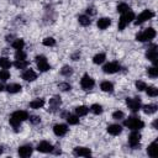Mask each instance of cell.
Returning a JSON list of instances; mask_svg holds the SVG:
<instances>
[{
	"mask_svg": "<svg viewBox=\"0 0 158 158\" xmlns=\"http://www.w3.org/2000/svg\"><path fill=\"white\" fill-rule=\"evenodd\" d=\"M27 118H28V112L27 111H25V110H17V111L12 112V115L10 116L9 122L17 131L19 127H20V125H21V122H23Z\"/></svg>",
	"mask_w": 158,
	"mask_h": 158,
	"instance_id": "6da1fadb",
	"label": "cell"
},
{
	"mask_svg": "<svg viewBox=\"0 0 158 158\" xmlns=\"http://www.w3.org/2000/svg\"><path fill=\"white\" fill-rule=\"evenodd\" d=\"M125 126L132 131H138L144 127V122L137 116H131L127 120H125Z\"/></svg>",
	"mask_w": 158,
	"mask_h": 158,
	"instance_id": "7a4b0ae2",
	"label": "cell"
},
{
	"mask_svg": "<svg viewBox=\"0 0 158 158\" xmlns=\"http://www.w3.org/2000/svg\"><path fill=\"white\" fill-rule=\"evenodd\" d=\"M156 37V30L153 27H148L146 30H143L142 32H139L137 36H136V41L138 42H147V41H151Z\"/></svg>",
	"mask_w": 158,
	"mask_h": 158,
	"instance_id": "3957f363",
	"label": "cell"
},
{
	"mask_svg": "<svg viewBox=\"0 0 158 158\" xmlns=\"http://www.w3.org/2000/svg\"><path fill=\"white\" fill-rule=\"evenodd\" d=\"M135 20V14H133V11H127V12H125V14H121V17H120V20H118V30L120 31H122V30H125V27L128 25V23H131L132 21Z\"/></svg>",
	"mask_w": 158,
	"mask_h": 158,
	"instance_id": "277c9868",
	"label": "cell"
},
{
	"mask_svg": "<svg viewBox=\"0 0 158 158\" xmlns=\"http://www.w3.org/2000/svg\"><path fill=\"white\" fill-rule=\"evenodd\" d=\"M153 16H154V12L152 10H148V9L147 10H143L137 17H135V25H142L143 22L151 20Z\"/></svg>",
	"mask_w": 158,
	"mask_h": 158,
	"instance_id": "5b68a950",
	"label": "cell"
},
{
	"mask_svg": "<svg viewBox=\"0 0 158 158\" xmlns=\"http://www.w3.org/2000/svg\"><path fill=\"white\" fill-rule=\"evenodd\" d=\"M35 59H36V64H37V68L40 69V72H47L51 69L49 63L44 56H37Z\"/></svg>",
	"mask_w": 158,
	"mask_h": 158,
	"instance_id": "8992f818",
	"label": "cell"
},
{
	"mask_svg": "<svg viewBox=\"0 0 158 158\" xmlns=\"http://www.w3.org/2000/svg\"><path fill=\"white\" fill-rule=\"evenodd\" d=\"M126 104L128 106V109L132 112H137L141 109V99L139 98H127L126 99Z\"/></svg>",
	"mask_w": 158,
	"mask_h": 158,
	"instance_id": "52a82bcc",
	"label": "cell"
},
{
	"mask_svg": "<svg viewBox=\"0 0 158 158\" xmlns=\"http://www.w3.org/2000/svg\"><path fill=\"white\" fill-rule=\"evenodd\" d=\"M94 85H95V81H94V79H93L90 75L84 74V75L81 77V79H80V86H81L84 90H90V89L94 88Z\"/></svg>",
	"mask_w": 158,
	"mask_h": 158,
	"instance_id": "ba28073f",
	"label": "cell"
},
{
	"mask_svg": "<svg viewBox=\"0 0 158 158\" xmlns=\"http://www.w3.org/2000/svg\"><path fill=\"white\" fill-rule=\"evenodd\" d=\"M141 142V133L138 131H132L131 135L128 136V144L132 148H137Z\"/></svg>",
	"mask_w": 158,
	"mask_h": 158,
	"instance_id": "9c48e42d",
	"label": "cell"
},
{
	"mask_svg": "<svg viewBox=\"0 0 158 158\" xmlns=\"http://www.w3.org/2000/svg\"><path fill=\"white\" fill-rule=\"evenodd\" d=\"M158 47L156 46V44H152L148 49H147V52H146V57H147V59L148 60H151L152 63H157V58H158V49H157Z\"/></svg>",
	"mask_w": 158,
	"mask_h": 158,
	"instance_id": "30bf717a",
	"label": "cell"
},
{
	"mask_svg": "<svg viewBox=\"0 0 158 158\" xmlns=\"http://www.w3.org/2000/svg\"><path fill=\"white\" fill-rule=\"evenodd\" d=\"M120 64L117 63V62H109V63H106L104 67H102V70H104V73H106V74H114V73H116V72H118L120 70Z\"/></svg>",
	"mask_w": 158,
	"mask_h": 158,
	"instance_id": "8fae6325",
	"label": "cell"
},
{
	"mask_svg": "<svg viewBox=\"0 0 158 158\" xmlns=\"http://www.w3.org/2000/svg\"><path fill=\"white\" fill-rule=\"evenodd\" d=\"M32 152H33V148H32L31 144H23V146L19 147V151H17L19 156L22 157V158H27V157H30V156L32 154Z\"/></svg>",
	"mask_w": 158,
	"mask_h": 158,
	"instance_id": "7c38bea8",
	"label": "cell"
},
{
	"mask_svg": "<svg viewBox=\"0 0 158 158\" xmlns=\"http://www.w3.org/2000/svg\"><path fill=\"white\" fill-rule=\"evenodd\" d=\"M53 132H54L56 136L62 137L68 132V126L64 125V123H57V125L53 126Z\"/></svg>",
	"mask_w": 158,
	"mask_h": 158,
	"instance_id": "4fadbf2b",
	"label": "cell"
},
{
	"mask_svg": "<svg viewBox=\"0 0 158 158\" xmlns=\"http://www.w3.org/2000/svg\"><path fill=\"white\" fill-rule=\"evenodd\" d=\"M52 149H53V146H52L49 142H47V141H42V142H40V143L37 144V151H38V152L49 153V152H52Z\"/></svg>",
	"mask_w": 158,
	"mask_h": 158,
	"instance_id": "5bb4252c",
	"label": "cell"
},
{
	"mask_svg": "<svg viewBox=\"0 0 158 158\" xmlns=\"http://www.w3.org/2000/svg\"><path fill=\"white\" fill-rule=\"evenodd\" d=\"M22 79L26 80V81H33L37 79V73L33 70V69H26L23 73H22Z\"/></svg>",
	"mask_w": 158,
	"mask_h": 158,
	"instance_id": "9a60e30c",
	"label": "cell"
},
{
	"mask_svg": "<svg viewBox=\"0 0 158 158\" xmlns=\"http://www.w3.org/2000/svg\"><path fill=\"white\" fill-rule=\"evenodd\" d=\"M60 104H62L60 98H59V96H53L52 99H49V109H48V110H51V111L53 112V111H56L57 109H59Z\"/></svg>",
	"mask_w": 158,
	"mask_h": 158,
	"instance_id": "2e32d148",
	"label": "cell"
},
{
	"mask_svg": "<svg viewBox=\"0 0 158 158\" xmlns=\"http://www.w3.org/2000/svg\"><path fill=\"white\" fill-rule=\"evenodd\" d=\"M106 130H107V132H109L110 135H112V136H118V135L122 132V127H121L120 125H117V123L109 125Z\"/></svg>",
	"mask_w": 158,
	"mask_h": 158,
	"instance_id": "e0dca14e",
	"label": "cell"
},
{
	"mask_svg": "<svg viewBox=\"0 0 158 158\" xmlns=\"http://www.w3.org/2000/svg\"><path fill=\"white\" fill-rule=\"evenodd\" d=\"M74 154L79 157H89L91 154V151L86 147H75L74 148Z\"/></svg>",
	"mask_w": 158,
	"mask_h": 158,
	"instance_id": "ac0fdd59",
	"label": "cell"
},
{
	"mask_svg": "<svg viewBox=\"0 0 158 158\" xmlns=\"http://www.w3.org/2000/svg\"><path fill=\"white\" fill-rule=\"evenodd\" d=\"M43 106H44V99H42V98H37V99H35V100H32L30 102V107L35 109V110L42 109Z\"/></svg>",
	"mask_w": 158,
	"mask_h": 158,
	"instance_id": "d6986e66",
	"label": "cell"
},
{
	"mask_svg": "<svg viewBox=\"0 0 158 158\" xmlns=\"http://www.w3.org/2000/svg\"><path fill=\"white\" fill-rule=\"evenodd\" d=\"M110 25H111V19L109 17H101L98 20V27L100 30H106Z\"/></svg>",
	"mask_w": 158,
	"mask_h": 158,
	"instance_id": "ffe728a7",
	"label": "cell"
},
{
	"mask_svg": "<svg viewBox=\"0 0 158 158\" xmlns=\"http://www.w3.org/2000/svg\"><path fill=\"white\" fill-rule=\"evenodd\" d=\"M6 90L10 94H16V93H20L22 90V86L20 84H17V83H11V84H9L6 86Z\"/></svg>",
	"mask_w": 158,
	"mask_h": 158,
	"instance_id": "44dd1931",
	"label": "cell"
},
{
	"mask_svg": "<svg viewBox=\"0 0 158 158\" xmlns=\"http://www.w3.org/2000/svg\"><path fill=\"white\" fill-rule=\"evenodd\" d=\"M100 89L102 91H105V93H112L114 91V84L111 81H109V80H105V81H102L100 84Z\"/></svg>",
	"mask_w": 158,
	"mask_h": 158,
	"instance_id": "7402d4cb",
	"label": "cell"
},
{
	"mask_svg": "<svg viewBox=\"0 0 158 158\" xmlns=\"http://www.w3.org/2000/svg\"><path fill=\"white\" fill-rule=\"evenodd\" d=\"M147 153H148V156H149V157H157V154H158L157 141L152 142V143L148 146V148H147Z\"/></svg>",
	"mask_w": 158,
	"mask_h": 158,
	"instance_id": "603a6c76",
	"label": "cell"
},
{
	"mask_svg": "<svg viewBox=\"0 0 158 158\" xmlns=\"http://www.w3.org/2000/svg\"><path fill=\"white\" fill-rule=\"evenodd\" d=\"M78 21H79V23L81 26H89L91 23V20H90V16L89 15H79Z\"/></svg>",
	"mask_w": 158,
	"mask_h": 158,
	"instance_id": "cb8c5ba5",
	"label": "cell"
},
{
	"mask_svg": "<svg viewBox=\"0 0 158 158\" xmlns=\"http://www.w3.org/2000/svg\"><path fill=\"white\" fill-rule=\"evenodd\" d=\"M89 112V107H86V106H84V105H80V106H77L75 107V115L77 116H85L86 114Z\"/></svg>",
	"mask_w": 158,
	"mask_h": 158,
	"instance_id": "d4e9b609",
	"label": "cell"
},
{
	"mask_svg": "<svg viewBox=\"0 0 158 158\" xmlns=\"http://www.w3.org/2000/svg\"><path fill=\"white\" fill-rule=\"evenodd\" d=\"M156 111H157V105H154V104H148V105L143 106V112L147 115H152Z\"/></svg>",
	"mask_w": 158,
	"mask_h": 158,
	"instance_id": "484cf974",
	"label": "cell"
},
{
	"mask_svg": "<svg viewBox=\"0 0 158 158\" xmlns=\"http://www.w3.org/2000/svg\"><path fill=\"white\" fill-rule=\"evenodd\" d=\"M105 59H106L105 53H98V54H95V56H94L93 62H94L95 64H102V63L105 62Z\"/></svg>",
	"mask_w": 158,
	"mask_h": 158,
	"instance_id": "4316f807",
	"label": "cell"
},
{
	"mask_svg": "<svg viewBox=\"0 0 158 158\" xmlns=\"http://www.w3.org/2000/svg\"><path fill=\"white\" fill-rule=\"evenodd\" d=\"M14 65H15L17 69H25V68H27L28 62H27L26 59H16L15 63H14Z\"/></svg>",
	"mask_w": 158,
	"mask_h": 158,
	"instance_id": "83f0119b",
	"label": "cell"
},
{
	"mask_svg": "<svg viewBox=\"0 0 158 158\" xmlns=\"http://www.w3.org/2000/svg\"><path fill=\"white\" fill-rule=\"evenodd\" d=\"M65 120H67V122H68L69 125H78V123H79V116H77V115H70V114H68L67 117H65Z\"/></svg>",
	"mask_w": 158,
	"mask_h": 158,
	"instance_id": "f1b7e54d",
	"label": "cell"
},
{
	"mask_svg": "<svg viewBox=\"0 0 158 158\" xmlns=\"http://www.w3.org/2000/svg\"><path fill=\"white\" fill-rule=\"evenodd\" d=\"M11 44H12V47H14L15 49H22L23 46H25V41H23L22 38H16V40L12 41Z\"/></svg>",
	"mask_w": 158,
	"mask_h": 158,
	"instance_id": "f546056e",
	"label": "cell"
},
{
	"mask_svg": "<svg viewBox=\"0 0 158 158\" xmlns=\"http://www.w3.org/2000/svg\"><path fill=\"white\" fill-rule=\"evenodd\" d=\"M0 67L2 69H9L11 67V62L7 57H0Z\"/></svg>",
	"mask_w": 158,
	"mask_h": 158,
	"instance_id": "4dcf8cb0",
	"label": "cell"
},
{
	"mask_svg": "<svg viewBox=\"0 0 158 158\" xmlns=\"http://www.w3.org/2000/svg\"><path fill=\"white\" fill-rule=\"evenodd\" d=\"M93 114H95V115H100V114H102V106L100 105V104H93L91 106H90V109H89Z\"/></svg>",
	"mask_w": 158,
	"mask_h": 158,
	"instance_id": "1f68e13d",
	"label": "cell"
},
{
	"mask_svg": "<svg viewBox=\"0 0 158 158\" xmlns=\"http://www.w3.org/2000/svg\"><path fill=\"white\" fill-rule=\"evenodd\" d=\"M130 10H131V7L125 2H121V4L117 5V12H120V14H125V12H127Z\"/></svg>",
	"mask_w": 158,
	"mask_h": 158,
	"instance_id": "d6a6232c",
	"label": "cell"
},
{
	"mask_svg": "<svg viewBox=\"0 0 158 158\" xmlns=\"http://www.w3.org/2000/svg\"><path fill=\"white\" fill-rule=\"evenodd\" d=\"M144 90L147 91V95H148V96L156 98V96L158 95V89H157L156 86H148V88H146Z\"/></svg>",
	"mask_w": 158,
	"mask_h": 158,
	"instance_id": "836d02e7",
	"label": "cell"
},
{
	"mask_svg": "<svg viewBox=\"0 0 158 158\" xmlns=\"http://www.w3.org/2000/svg\"><path fill=\"white\" fill-rule=\"evenodd\" d=\"M60 74L64 75V77H69L73 74V68L69 67V65H64L62 69H60Z\"/></svg>",
	"mask_w": 158,
	"mask_h": 158,
	"instance_id": "e575fe53",
	"label": "cell"
},
{
	"mask_svg": "<svg viewBox=\"0 0 158 158\" xmlns=\"http://www.w3.org/2000/svg\"><path fill=\"white\" fill-rule=\"evenodd\" d=\"M9 78H10V72L7 69H1L0 70V80L6 81V80H9Z\"/></svg>",
	"mask_w": 158,
	"mask_h": 158,
	"instance_id": "d590c367",
	"label": "cell"
},
{
	"mask_svg": "<svg viewBox=\"0 0 158 158\" xmlns=\"http://www.w3.org/2000/svg\"><path fill=\"white\" fill-rule=\"evenodd\" d=\"M42 43H43L44 46H47V47H53V46L56 44V40H54L53 37H46Z\"/></svg>",
	"mask_w": 158,
	"mask_h": 158,
	"instance_id": "8d00e7d4",
	"label": "cell"
},
{
	"mask_svg": "<svg viewBox=\"0 0 158 158\" xmlns=\"http://www.w3.org/2000/svg\"><path fill=\"white\" fill-rule=\"evenodd\" d=\"M147 74L151 77V78H157L158 77V69L157 67H151L147 69Z\"/></svg>",
	"mask_w": 158,
	"mask_h": 158,
	"instance_id": "74e56055",
	"label": "cell"
},
{
	"mask_svg": "<svg viewBox=\"0 0 158 158\" xmlns=\"http://www.w3.org/2000/svg\"><path fill=\"white\" fill-rule=\"evenodd\" d=\"M15 58L16 59H26V52L23 49H16Z\"/></svg>",
	"mask_w": 158,
	"mask_h": 158,
	"instance_id": "f35d334b",
	"label": "cell"
},
{
	"mask_svg": "<svg viewBox=\"0 0 158 158\" xmlns=\"http://www.w3.org/2000/svg\"><path fill=\"white\" fill-rule=\"evenodd\" d=\"M135 85H136V89H137L138 91H143V90L147 88L146 83H144V81H142V80H137V81L135 83Z\"/></svg>",
	"mask_w": 158,
	"mask_h": 158,
	"instance_id": "ab89813d",
	"label": "cell"
},
{
	"mask_svg": "<svg viewBox=\"0 0 158 158\" xmlns=\"http://www.w3.org/2000/svg\"><path fill=\"white\" fill-rule=\"evenodd\" d=\"M58 88H59L60 90H63V91H69V90L72 89V86H70L69 83H59V84H58Z\"/></svg>",
	"mask_w": 158,
	"mask_h": 158,
	"instance_id": "60d3db41",
	"label": "cell"
},
{
	"mask_svg": "<svg viewBox=\"0 0 158 158\" xmlns=\"http://www.w3.org/2000/svg\"><path fill=\"white\" fill-rule=\"evenodd\" d=\"M123 117H125V114L122 111H120V110H117V111H115L112 114V118H115V120H122Z\"/></svg>",
	"mask_w": 158,
	"mask_h": 158,
	"instance_id": "b9f144b4",
	"label": "cell"
},
{
	"mask_svg": "<svg viewBox=\"0 0 158 158\" xmlns=\"http://www.w3.org/2000/svg\"><path fill=\"white\" fill-rule=\"evenodd\" d=\"M28 118H30V122H31L32 125H37V123L41 122V117H40V116H36V115H32V116H30Z\"/></svg>",
	"mask_w": 158,
	"mask_h": 158,
	"instance_id": "7bdbcfd3",
	"label": "cell"
},
{
	"mask_svg": "<svg viewBox=\"0 0 158 158\" xmlns=\"http://www.w3.org/2000/svg\"><path fill=\"white\" fill-rule=\"evenodd\" d=\"M79 58H80V53H79V52H75V53L72 54V59H73V60H78Z\"/></svg>",
	"mask_w": 158,
	"mask_h": 158,
	"instance_id": "ee69618b",
	"label": "cell"
},
{
	"mask_svg": "<svg viewBox=\"0 0 158 158\" xmlns=\"http://www.w3.org/2000/svg\"><path fill=\"white\" fill-rule=\"evenodd\" d=\"M86 14H88V15H95V10H94L93 7H88V9H86Z\"/></svg>",
	"mask_w": 158,
	"mask_h": 158,
	"instance_id": "f6af8a7d",
	"label": "cell"
},
{
	"mask_svg": "<svg viewBox=\"0 0 158 158\" xmlns=\"http://www.w3.org/2000/svg\"><path fill=\"white\" fill-rule=\"evenodd\" d=\"M153 127L154 128H158V120H154L153 121Z\"/></svg>",
	"mask_w": 158,
	"mask_h": 158,
	"instance_id": "bcb514c9",
	"label": "cell"
},
{
	"mask_svg": "<svg viewBox=\"0 0 158 158\" xmlns=\"http://www.w3.org/2000/svg\"><path fill=\"white\" fill-rule=\"evenodd\" d=\"M2 152H4V148L0 146V154H2Z\"/></svg>",
	"mask_w": 158,
	"mask_h": 158,
	"instance_id": "7dc6e473",
	"label": "cell"
},
{
	"mask_svg": "<svg viewBox=\"0 0 158 158\" xmlns=\"http://www.w3.org/2000/svg\"><path fill=\"white\" fill-rule=\"evenodd\" d=\"M4 90V86H2V84H0V91H2Z\"/></svg>",
	"mask_w": 158,
	"mask_h": 158,
	"instance_id": "c3c4849f",
	"label": "cell"
}]
</instances>
